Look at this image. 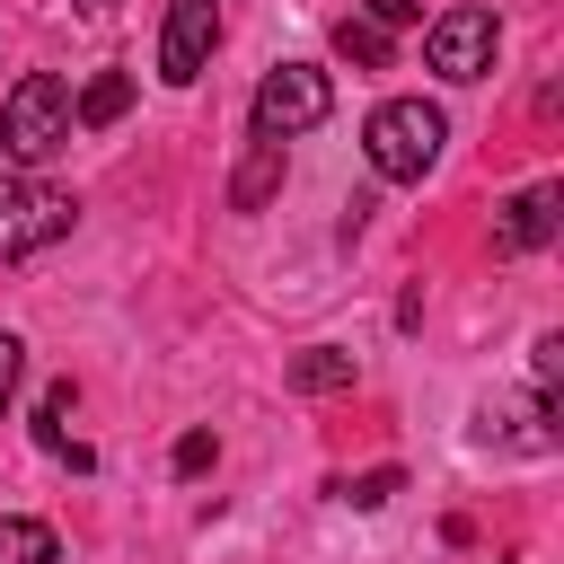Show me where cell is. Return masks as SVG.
Returning <instances> with one entry per match:
<instances>
[{
	"instance_id": "19",
	"label": "cell",
	"mask_w": 564,
	"mask_h": 564,
	"mask_svg": "<svg viewBox=\"0 0 564 564\" xmlns=\"http://www.w3.org/2000/svg\"><path fill=\"white\" fill-rule=\"evenodd\" d=\"M79 9H88V18H97V9H115V0H79Z\"/></svg>"
},
{
	"instance_id": "3",
	"label": "cell",
	"mask_w": 564,
	"mask_h": 564,
	"mask_svg": "<svg viewBox=\"0 0 564 564\" xmlns=\"http://www.w3.org/2000/svg\"><path fill=\"white\" fill-rule=\"evenodd\" d=\"M326 106H335V88L317 62H273L256 79V141H291V132L326 123Z\"/></svg>"
},
{
	"instance_id": "15",
	"label": "cell",
	"mask_w": 564,
	"mask_h": 564,
	"mask_svg": "<svg viewBox=\"0 0 564 564\" xmlns=\"http://www.w3.org/2000/svg\"><path fill=\"white\" fill-rule=\"evenodd\" d=\"M212 458H220V441H212V432H203V423H194V432H185V441H176V476H203V467H212Z\"/></svg>"
},
{
	"instance_id": "6",
	"label": "cell",
	"mask_w": 564,
	"mask_h": 564,
	"mask_svg": "<svg viewBox=\"0 0 564 564\" xmlns=\"http://www.w3.org/2000/svg\"><path fill=\"white\" fill-rule=\"evenodd\" d=\"M494 44H502L494 9H449V18H432L423 62H432L441 79H485V70H494Z\"/></svg>"
},
{
	"instance_id": "4",
	"label": "cell",
	"mask_w": 564,
	"mask_h": 564,
	"mask_svg": "<svg viewBox=\"0 0 564 564\" xmlns=\"http://www.w3.org/2000/svg\"><path fill=\"white\" fill-rule=\"evenodd\" d=\"M70 220H79V203H70L62 185L0 176V256H9V264L35 256V247H53V238H70Z\"/></svg>"
},
{
	"instance_id": "17",
	"label": "cell",
	"mask_w": 564,
	"mask_h": 564,
	"mask_svg": "<svg viewBox=\"0 0 564 564\" xmlns=\"http://www.w3.org/2000/svg\"><path fill=\"white\" fill-rule=\"evenodd\" d=\"M555 370H564V335H538V397H555Z\"/></svg>"
},
{
	"instance_id": "12",
	"label": "cell",
	"mask_w": 564,
	"mask_h": 564,
	"mask_svg": "<svg viewBox=\"0 0 564 564\" xmlns=\"http://www.w3.org/2000/svg\"><path fill=\"white\" fill-rule=\"evenodd\" d=\"M0 564H62V546H53V529H44V520L0 511Z\"/></svg>"
},
{
	"instance_id": "9",
	"label": "cell",
	"mask_w": 564,
	"mask_h": 564,
	"mask_svg": "<svg viewBox=\"0 0 564 564\" xmlns=\"http://www.w3.org/2000/svg\"><path fill=\"white\" fill-rule=\"evenodd\" d=\"M123 106H132V70H97V79L70 97V123L106 132V123H123Z\"/></svg>"
},
{
	"instance_id": "8",
	"label": "cell",
	"mask_w": 564,
	"mask_h": 564,
	"mask_svg": "<svg viewBox=\"0 0 564 564\" xmlns=\"http://www.w3.org/2000/svg\"><path fill=\"white\" fill-rule=\"evenodd\" d=\"M35 441H44L62 467H79V476L97 467V458H88V441H70V379H53V388H44V405H35Z\"/></svg>"
},
{
	"instance_id": "13",
	"label": "cell",
	"mask_w": 564,
	"mask_h": 564,
	"mask_svg": "<svg viewBox=\"0 0 564 564\" xmlns=\"http://www.w3.org/2000/svg\"><path fill=\"white\" fill-rule=\"evenodd\" d=\"M335 53L344 62H361V70H388V26H370V18H335Z\"/></svg>"
},
{
	"instance_id": "14",
	"label": "cell",
	"mask_w": 564,
	"mask_h": 564,
	"mask_svg": "<svg viewBox=\"0 0 564 564\" xmlns=\"http://www.w3.org/2000/svg\"><path fill=\"white\" fill-rule=\"evenodd\" d=\"M397 485H405V476H397V467H370V476H344V485H335V494H344V502H352V511H379V502H388V494H397Z\"/></svg>"
},
{
	"instance_id": "16",
	"label": "cell",
	"mask_w": 564,
	"mask_h": 564,
	"mask_svg": "<svg viewBox=\"0 0 564 564\" xmlns=\"http://www.w3.org/2000/svg\"><path fill=\"white\" fill-rule=\"evenodd\" d=\"M18 379H26V344H18L9 326H0V405L18 397Z\"/></svg>"
},
{
	"instance_id": "2",
	"label": "cell",
	"mask_w": 564,
	"mask_h": 564,
	"mask_svg": "<svg viewBox=\"0 0 564 564\" xmlns=\"http://www.w3.org/2000/svg\"><path fill=\"white\" fill-rule=\"evenodd\" d=\"M70 141V88L53 79V70H26L9 97H0V150L18 159V167H35V159H53Z\"/></svg>"
},
{
	"instance_id": "5",
	"label": "cell",
	"mask_w": 564,
	"mask_h": 564,
	"mask_svg": "<svg viewBox=\"0 0 564 564\" xmlns=\"http://www.w3.org/2000/svg\"><path fill=\"white\" fill-rule=\"evenodd\" d=\"M212 44H220V0H167V26H159V79L167 88H194L212 70Z\"/></svg>"
},
{
	"instance_id": "18",
	"label": "cell",
	"mask_w": 564,
	"mask_h": 564,
	"mask_svg": "<svg viewBox=\"0 0 564 564\" xmlns=\"http://www.w3.org/2000/svg\"><path fill=\"white\" fill-rule=\"evenodd\" d=\"M361 18H370V26H388V35H397V26H414V0H361Z\"/></svg>"
},
{
	"instance_id": "1",
	"label": "cell",
	"mask_w": 564,
	"mask_h": 564,
	"mask_svg": "<svg viewBox=\"0 0 564 564\" xmlns=\"http://www.w3.org/2000/svg\"><path fill=\"white\" fill-rule=\"evenodd\" d=\"M441 141H449V123H441V106H423V97H388V106H370V123H361V159H370V176H388V185H423L432 159H441Z\"/></svg>"
},
{
	"instance_id": "7",
	"label": "cell",
	"mask_w": 564,
	"mask_h": 564,
	"mask_svg": "<svg viewBox=\"0 0 564 564\" xmlns=\"http://www.w3.org/2000/svg\"><path fill=\"white\" fill-rule=\"evenodd\" d=\"M564 220V185H520L502 212H494V256H538Z\"/></svg>"
},
{
	"instance_id": "10",
	"label": "cell",
	"mask_w": 564,
	"mask_h": 564,
	"mask_svg": "<svg viewBox=\"0 0 564 564\" xmlns=\"http://www.w3.org/2000/svg\"><path fill=\"white\" fill-rule=\"evenodd\" d=\"M273 185H282V141H256V150H247V167L229 176V203H238V212H256V203H273Z\"/></svg>"
},
{
	"instance_id": "11",
	"label": "cell",
	"mask_w": 564,
	"mask_h": 564,
	"mask_svg": "<svg viewBox=\"0 0 564 564\" xmlns=\"http://www.w3.org/2000/svg\"><path fill=\"white\" fill-rule=\"evenodd\" d=\"M291 388H300V397H335V388H352V352H335V344H308V352L291 361Z\"/></svg>"
}]
</instances>
